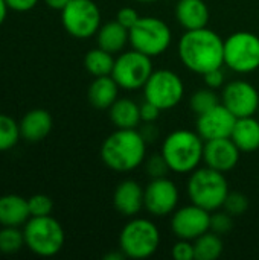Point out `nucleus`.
<instances>
[{
  "mask_svg": "<svg viewBox=\"0 0 259 260\" xmlns=\"http://www.w3.org/2000/svg\"><path fill=\"white\" fill-rule=\"evenodd\" d=\"M177 53L188 70L203 76L224 66V40L208 26L185 30L179 40Z\"/></svg>",
  "mask_w": 259,
  "mask_h": 260,
  "instance_id": "obj_1",
  "label": "nucleus"
},
{
  "mask_svg": "<svg viewBox=\"0 0 259 260\" xmlns=\"http://www.w3.org/2000/svg\"><path fill=\"white\" fill-rule=\"evenodd\" d=\"M147 140L140 131L116 128L101 146L104 165L114 172H131L147 160Z\"/></svg>",
  "mask_w": 259,
  "mask_h": 260,
  "instance_id": "obj_2",
  "label": "nucleus"
},
{
  "mask_svg": "<svg viewBox=\"0 0 259 260\" xmlns=\"http://www.w3.org/2000/svg\"><path fill=\"white\" fill-rule=\"evenodd\" d=\"M205 140L197 131L176 129L162 143V157L174 174H191L203 161Z\"/></svg>",
  "mask_w": 259,
  "mask_h": 260,
  "instance_id": "obj_3",
  "label": "nucleus"
},
{
  "mask_svg": "<svg viewBox=\"0 0 259 260\" xmlns=\"http://www.w3.org/2000/svg\"><path fill=\"white\" fill-rule=\"evenodd\" d=\"M229 192V183L224 174L209 166L197 168L189 175L188 197L191 203L211 213L223 209Z\"/></svg>",
  "mask_w": 259,
  "mask_h": 260,
  "instance_id": "obj_4",
  "label": "nucleus"
},
{
  "mask_svg": "<svg viewBox=\"0 0 259 260\" xmlns=\"http://www.w3.org/2000/svg\"><path fill=\"white\" fill-rule=\"evenodd\" d=\"M159 247H160L159 227L147 218L133 216L121 230L119 250L128 259H148L157 251Z\"/></svg>",
  "mask_w": 259,
  "mask_h": 260,
  "instance_id": "obj_5",
  "label": "nucleus"
},
{
  "mask_svg": "<svg viewBox=\"0 0 259 260\" xmlns=\"http://www.w3.org/2000/svg\"><path fill=\"white\" fill-rule=\"evenodd\" d=\"M23 227L24 245L37 256L52 257L64 247V229L50 215L31 216Z\"/></svg>",
  "mask_w": 259,
  "mask_h": 260,
  "instance_id": "obj_6",
  "label": "nucleus"
},
{
  "mask_svg": "<svg viewBox=\"0 0 259 260\" xmlns=\"http://www.w3.org/2000/svg\"><path fill=\"white\" fill-rule=\"evenodd\" d=\"M130 46L151 58L165 53L172 43V32L169 26L153 15L140 17L134 26L128 29Z\"/></svg>",
  "mask_w": 259,
  "mask_h": 260,
  "instance_id": "obj_7",
  "label": "nucleus"
},
{
  "mask_svg": "<svg viewBox=\"0 0 259 260\" xmlns=\"http://www.w3.org/2000/svg\"><path fill=\"white\" fill-rule=\"evenodd\" d=\"M224 66L235 73L247 75L259 69V37L238 30L224 40Z\"/></svg>",
  "mask_w": 259,
  "mask_h": 260,
  "instance_id": "obj_8",
  "label": "nucleus"
},
{
  "mask_svg": "<svg viewBox=\"0 0 259 260\" xmlns=\"http://www.w3.org/2000/svg\"><path fill=\"white\" fill-rule=\"evenodd\" d=\"M153 72V58L136 49H131L118 55L111 76L121 88L133 91L143 88Z\"/></svg>",
  "mask_w": 259,
  "mask_h": 260,
  "instance_id": "obj_9",
  "label": "nucleus"
},
{
  "mask_svg": "<svg viewBox=\"0 0 259 260\" xmlns=\"http://www.w3.org/2000/svg\"><path fill=\"white\" fill-rule=\"evenodd\" d=\"M145 101L157 105L162 111L177 107L185 94L183 79L172 70H154L143 85Z\"/></svg>",
  "mask_w": 259,
  "mask_h": 260,
  "instance_id": "obj_10",
  "label": "nucleus"
},
{
  "mask_svg": "<svg viewBox=\"0 0 259 260\" xmlns=\"http://www.w3.org/2000/svg\"><path fill=\"white\" fill-rule=\"evenodd\" d=\"M61 23L72 37L90 38L101 27L99 6L93 0H70L61 11Z\"/></svg>",
  "mask_w": 259,
  "mask_h": 260,
  "instance_id": "obj_11",
  "label": "nucleus"
},
{
  "mask_svg": "<svg viewBox=\"0 0 259 260\" xmlns=\"http://www.w3.org/2000/svg\"><path fill=\"white\" fill-rule=\"evenodd\" d=\"M179 200V187L168 177L151 178L143 187V209L153 216L162 218L171 215L177 209Z\"/></svg>",
  "mask_w": 259,
  "mask_h": 260,
  "instance_id": "obj_12",
  "label": "nucleus"
},
{
  "mask_svg": "<svg viewBox=\"0 0 259 260\" xmlns=\"http://www.w3.org/2000/svg\"><path fill=\"white\" fill-rule=\"evenodd\" d=\"M171 230L177 239L195 241L198 236L211 230V212L192 203L176 209L171 218Z\"/></svg>",
  "mask_w": 259,
  "mask_h": 260,
  "instance_id": "obj_13",
  "label": "nucleus"
},
{
  "mask_svg": "<svg viewBox=\"0 0 259 260\" xmlns=\"http://www.w3.org/2000/svg\"><path fill=\"white\" fill-rule=\"evenodd\" d=\"M221 104L237 119L255 116L259 110V93L250 82L237 79L223 88Z\"/></svg>",
  "mask_w": 259,
  "mask_h": 260,
  "instance_id": "obj_14",
  "label": "nucleus"
},
{
  "mask_svg": "<svg viewBox=\"0 0 259 260\" xmlns=\"http://www.w3.org/2000/svg\"><path fill=\"white\" fill-rule=\"evenodd\" d=\"M235 122H237V117L223 104H218L212 110L197 116L195 131L200 134V137L205 142L214 140V139L231 137Z\"/></svg>",
  "mask_w": 259,
  "mask_h": 260,
  "instance_id": "obj_15",
  "label": "nucleus"
},
{
  "mask_svg": "<svg viewBox=\"0 0 259 260\" xmlns=\"http://www.w3.org/2000/svg\"><path fill=\"white\" fill-rule=\"evenodd\" d=\"M241 151L234 143L231 137L214 139L205 142L203 149V163L215 171L223 174L232 171L240 161Z\"/></svg>",
  "mask_w": 259,
  "mask_h": 260,
  "instance_id": "obj_16",
  "label": "nucleus"
},
{
  "mask_svg": "<svg viewBox=\"0 0 259 260\" xmlns=\"http://www.w3.org/2000/svg\"><path fill=\"white\" fill-rule=\"evenodd\" d=\"M113 204L122 216H136L143 209V187L134 180L121 181L114 190Z\"/></svg>",
  "mask_w": 259,
  "mask_h": 260,
  "instance_id": "obj_17",
  "label": "nucleus"
},
{
  "mask_svg": "<svg viewBox=\"0 0 259 260\" xmlns=\"http://www.w3.org/2000/svg\"><path fill=\"white\" fill-rule=\"evenodd\" d=\"M176 18L185 30L202 29L209 24L211 11L205 0H179Z\"/></svg>",
  "mask_w": 259,
  "mask_h": 260,
  "instance_id": "obj_18",
  "label": "nucleus"
},
{
  "mask_svg": "<svg viewBox=\"0 0 259 260\" xmlns=\"http://www.w3.org/2000/svg\"><path fill=\"white\" fill-rule=\"evenodd\" d=\"M52 116L43 108H35L27 111L20 122V134L24 140L37 143L44 140L52 131Z\"/></svg>",
  "mask_w": 259,
  "mask_h": 260,
  "instance_id": "obj_19",
  "label": "nucleus"
},
{
  "mask_svg": "<svg viewBox=\"0 0 259 260\" xmlns=\"http://www.w3.org/2000/svg\"><path fill=\"white\" fill-rule=\"evenodd\" d=\"M31 218L27 200L20 195L0 197V225L2 227H21Z\"/></svg>",
  "mask_w": 259,
  "mask_h": 260,
  "instance_id": "obj_20",
  "label": "nucleus"
},
{
  "mask_svg": "<svg viewBox=\"0 0 259 260\" xmlns=\"http://www.w3.org/2000/svg\"><path fill=\"white\" fill-rule=\"evenodd\" d=\"M231 139L241 152L252 154L259 149V120L255 116L240 117L235 122Z\"/></svg>",
  "mask_w": 259,
  "mask_h": 260,
  "instance_id": "obj_21",
  "label": "nucleus"
},
{
  "mask_svg": "<svg viewBox=\"0 0 259 260\" xmlns=\"http://www.w3.org/2000/svg\"><path fill=\"white\" fill-rule=\"evenodd\" d=\"M96 43H98V47L113 55L121 53L124 52L125 46L130 44L128 29L122 26L118 20L101 24L99 30L96 32Z\"/></svg>",
  "mask_w": 259,
  "mask_h": 260,
  "instance_id": "obj_22",
  "label": "nucleus"
},
{
  "mask_svg": "<svg viewBox=\"0 0 259 260\" xmlns=\"http://www.w3.org/2000/svg\"><path fill=\"white\" fill-rule=\"evenodd\" d=\"M111 123L119 129H134L142 122L140 105L130 98H118L108 108Z\"/></svg>",
  "mask_w": 259,
  "mask_h": 260,
  "instance_id": "obj_23",
  "label": "nucleus"
},
{
  "mask_svg": "<svg viewBox=\"0 0 259 260\" xmlns=\"http://www.w3.org/2000/svg\"><path fill=\"white\" fill-rule=\"evenodd\" d=\"M119 85L113 79L111 75L107 76H98L93 79V82L89 87L87 96L90 104L98 110H108L119 94Z\"/></svg>",
  "mask_w": 259,
  "mask_h": 260,
  "instance_id": "obj_24",
  "label": "nucleus"
},
{
  "mask_svg": "<svg viewBox=\"0 0 259 260\" xmlns=\"http://www.w3.org/2000/svg\"><path fill=\"white\" fill-rule=\"evenodd\" d=\"M114 59L116 58L113 56V53H110L101 47H96V49H92L85 53L84 67L95 78L107 76V75H111V72H113Z\"/></svg>",
  "mask_w": 259,
  "mask_h": 260,
  "instance_id": "obj_25",
  "label": "nucleus"
},
{
  "mask_svg": "<svg viewBox=\"0 0 259 260\" xmlns=\"http://www.w3.org/2000/svg\"><path fill=\"white\" fill-rule=\"evenodd\" d=\"M194 242L195 260H217L224 250V244L220 235L212 230L198 236Z\"/></svg>",
  "mask_w": 259,
  "mask_h": 260,
  "instance_id": "obj_26",
  "label": "nucleus"
},
{
  "mask_svg": "<svg viewBox=\"0 0 259 260\" xmlns=\"http://www.w3.org/2000/svg\"><path fill=\"white\" fill-rule=\"evenodd\" d=\"M20 125L8 114L0 113V152L12 149L20 139Z\"/></svg>",
  "mask_w": 259,
  "mask_h": 260,
  "instance_id": "obj_27",
  "label": "nucleus"
},
{
  "mask_svg": "<svg viewBox=\"0 0 259 260\" xmlns=\"http://www.w3.org/2000/svg\"><path fill=\"white\" fill-rule=\"evenodd\" d=\"M218 104H221V99L218 98L215 90H212L209 87H203V88L197 90L189 99V107L197 116L212 110Z\"/></svg>",
  "mask_w": 259,
  "mask_h": 260,
  "instance_id": "obj_28",
  "label": "nucleus"
},
{
  "mask_svg": "<svg viewBox=\"0 0 259 260\" xmlns=\"http://www.w3.org/2000/svg\"><path fill=\"white\" fill-rule=\"evenodd\" d=\"M24 245V235L20 227H2L0 229V253L14 254Z\"/></svg>",
  "mask_w": 259,
  "mask_h": 260,
  "instance_id": "obj_29",
  "label": "nucleus"
},
{
  "mask_svg": "<svg viewBox=\"0 0 259 260\" xmlns=\"http://www.w3.org/2000/svg\"><path fill=\"white\" fill-rule=\"evenodd\" d=\"M249 209V198L241 193V192H229L224 204H223V210H226L229 215L235 216H241L247 212Z\"/></svg>",
  "mask_w": 259,
  "mask_h": 260,
  "instance_id": "obj_30",
  "label": "nucleus"
},
{
  "mask_svg": "<svg viewBox=\"0 0 259 260\" xmlns=\"http://www.w3.org/2000/svg\"><path fill=\"white\" fill-rule=\"evenodd\" d=\"M31 216H49L53 210V203L47 195L37 193L27 200Z\"/></svg>",
  "mask_w": 259,
  "mask_h": 260,
  "instance_id": "obj_31",
  "label": "nucleus"
},
{
  "mask_svg": "<svg viewBox=\"0 0 259 260\" xmlns=\"http://www.w3.org/2000/svg\"><path fill=\"white\" fill-rule=\"evenodd\" d=\"M234 229V216L229 215L226 210L217 213H211V230L220 236L227 235Z\"/></svg>",
  "mask_w": 259,
  "mask_h": 260,
  "instance_id": "obj_32",
  "label": "nucleus"
},
{
  "mask_svg": "<svg viewBox=\"0 0 259 260\" xmlns=\"http://www.w3.org/2000/svg\"><path fill=\"white\" fill-rule=\"evenodd\" d=\"M145 166H147V174L151 178H160V177H166L169 171L165 158L162 157V154L159 155H151L148 160H145Z\"/></svg>",
  "mask_w": 259,
  "mask_h": 260,
  "instance_id": "obj_33",
  "label": "nucleus"
},
{
  "mask_svg": "<svg viewBox=\"0 0 259 260\" xmlns=\"http://www.w3.org/2000/svg\"><path fill=\"white\" fill-rule=\"evenodd\" d=\"M171 254L176 260H194L195 259V251H194V242L186 241V239H179L172 250Z\"/></svg>",
  "mask_w": 259,
  "mask_h": 260,
  "instance_id": "obj_34",
  "label": "nucleus"
},
{
  "mask_svg": "<svg viewBox=\"0 0 259 260\" xmlns=\"http://www.w3.org/2000/svg\"><path fill=\"white\" fill-rule=\"evenodd\" d=\"M139 18H140L139 12H137L134 8H130V6L121 8V9L118 11V15H116V20H118L122 26H125L127 29H130L131 26H134L136 21H137Z\"/></svg>",
  "mask_w": 259,
  "mask_h": 260,
  "instance_id": "obj_35",
  "label": "nucleus"
},
{
  "mask_svg": "<svg viewBox=\"0 0 259 260\" xmlns=\"http://www.w3.org/2000/svg\"><path fill=\"white\" fill-rule=\"evenodd\" d=\"M203 82L206 87H209L212 90H218L224 85V72L221 70V67L214 69L203 75Z\"/></svg>",
  "mask_w": 259,
  "mask_h": 260,
  "instance_id": "obj_36",
  "label": "nucleus"
},
{
  "mask_svg": "<svg viewBox=\"0 0 259 260\" xmlns=\"http://www.w3.org/2000/svg\"><path fill=\"white\" fill-rule=\"evenodd\" d=\"M160 113H162V110L157 105H154V104H151L148 101H145L140 105V119L145 123H153L154 120H157Z\"/></svg>",
  "mask_w": 259,
  "mask_h": 260,
  "instance_id": "obj_37",
  "label": "nucleus"
},
{
  "mask_svg": "<svg viewBox=\"0 0 259 260\" xmlns=\"http://www.w3.org/2000/svg\"><path fill=\"white\" fill-rule=\"evenodd\" d=\"M8 8L17 12H27L34 9L38 3V0H5Z\"/></svg>",
  "mask_w": 259,
  "mask_h": 260,
  "instance_id": "obj_38",
  "label": "nucleus"
},
{
  "mask_svg": "<svg viewBox=\"0 0 259 260\" xmlns=\"http://www.w3.org/2000/svg\"><path fill=\"white\" fill-rule=\"evenodd\" d=\"M69 2H70V0H44V3H46L50 9H55V11H63Z\"/></svg>",
  "mask_w": 259,
  "mask_h": 260,
  "instance_id": "obj_39",
  "label": "nucleus"
},
{
  "mask_svg": "<svg viewBox=\"0 0 259 260\" xmlns=\"http://www.w3.org/2000/svg\"><path fill=\"white\" fill-rule=\"evenodd\" d=\"M8 5H6V2L5 0H0V26L3 24V21H5V18H6V14H8Z\"/></svg>",
  "mask_w": 259,
  "mask_h": 260,
  "instance_id": "obj_40",
  "label": "nucleus"
},
{
  "mask_svg": "<svg viewBox=\"0 0 259 260\" xmlns=\"http://www.w3.org/2000/svg\"><path fill=\"white\" fill-rule=\"evenodd\" d=\"M124 259H127L125 257V254L118 248V251L116 253H110V254H107L105 256V260H124Z\"/></svg>",
  "mask_w": 259,
  "mask_h": 260,
  "instance_id": "obj_41",
  "label": "nucleus"
},
{
  "mask_svg": "<svg viewBox=\"0 0 259 260\" xmlns=\"http://www.w3.org/2000/svg\"><path fill=\"white\" fill-rule=\"evenodd\" d=\"M134 2H139V3H154V2H159V0H134Z\"/></svg>",
  "mask_w": 259,
  "mask_h": 260,
  "instance_id": "obj_42",
  "label": "nucleus"
},
{
  "mask_svg": "<svg viewBox=\"0 0 259 260\" xmlns=\"http://www.w3.org/2000/svg\"><path fill=\"white\" fill-rule=\"evenodd\" d=\"M258 113H259V110H258Z\"/></svg>",
  "mask_w": 259,
  "mask_h": 260,
  "instance_id": "obj_43",
  "label": "nucleus"
}]
</instances>
